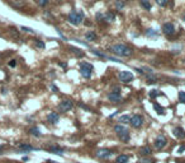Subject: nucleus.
Here are the masks:
<instances>
[{"mask_svg": "<svg viewBox=\"0 0 185 163\" xmlns=\"http://www.w3.org/2000/svg\"><path fill=\"white\" fill-rule=\"evenodd\" d=\"M110 52L121 57H128L133 54V51H132L131 47L125 46V45H114V46L110 47Z\"/></svg>", "mask_w": 185, "mask_h": 163, "instance_id": "nucleus-1", "label": "nucleus"}, {"mask_svg": "<svg viewBox=\"0 0 185 163\" xmlns=\"http://www.w3.org/2000/svg\"><path fill=\"white\" fill-rule=\"evenodd\" d=\"M114 131L117 133L119 140H122L123 143L130 141L131 135H130V131H128V129L125 126H123V125H116V126H114Z\"/></svg>", "mask_w": 185, "mask_h": 163, "instance_id": "nucleus-2", "label": "nucleus"}, {"mask_svg": "<svg viewBox=\"0 0 185 163\" xmlns=\"http://www.w3.org/2000/svg\"><path fill=\"white\" fill-rule=\"evenodd\" d=\"M93 71H94V68L91 64H89V62H81L80 64V74H81L82 78L90 79L93 75Z\"/></svg>", "mask_w": 185, "mask_h": 163, "instance_id": "nucleus-3", "label": "nucleus"}, {"mask_svg": "<svg viewBox=\"0 0 185 163\" xmlns=\"http://www.w3.org/2000/svg\"><path fill=\"white\" fill-rule=\"evenodd\" d=\"M67 19L72 26H80L84 20V13L82 12H71L69 14Z\"/></svg>", "mask_w": 185, "mask_h": 163, "instance_id": "nucleus-4", "label": "nucleus"}, {"mask_svg": "<svg viewBox=\"0 0 185 163\" xmlns=\"http://www.w3.org/2000/svg\"><path fill=\"white\" fill-rule=\"evenodd\" d=\"M143 122H145V120H143V116H142V115H133V116H131L130 124H131L132 127H134V129L141 127L142 125H143Z\"/></svg>", "mask_w": 185, "mask_h": 163, "instance_id": "nucleus-5", "label": "nucleus"}, {"mask_svg": "<svg viewBox=\"0 0 185 163\" xmlns=\"http://www.w3.org/2000/svg\"><path fill=\"white\" fill-rule=\"evenodd\" d=\"M118 78H119V80L122 83H131L133 80V74H132L131 71H119V74H118Z\"/></svg>", "mask_w": 185, "mask_h": 163, "instance_id": "nucleus-6", "label": "nucleus"}, {"mask_svg": "<svg viewBox=\"0 0 185 163\" xmlns=\"http://www.w3.org/2000/svg\"><path fill=\"white\" fill-rule=\"evenodd\" d=\"M166 143H167L166 138L164 136V135H159V136L155 139V143H153V144H155L156 150H161L162 148L166 147Z\"/></svg>", "mask_w": 185, "mask_h": 163, "instance_id": "nucleus-7", "label": "nucleus"}, {"mask_svg": "<svg viewBox=\"0 0 185 163\" xmlns=\"http://www.w3.org/2000/svg\"><path fill=\"white\" fill-rule=\"evenodd\" d=\"M72 107H74V102H72L71 99H64V101L60 103L58 108H60L61 112H67V111H70Z\"/></svg>", "mask_w": 185, "mask_h": 163, "instance_id": "nucleus-8", "label": "nucleus"}, {"mask_svg": "<svg viewBox=\"0 0 185 163\" xmlns=\"http://www.w3.org/2000/svg\"><path fill=\"white\" fill-rule=\"evenodd\" d=\"M108 99H109L110 102H113V103H118V102H121V101H122V96H121L119 88L117 89V92L114 91V92L109 93V94H108Z\"/></svg>", "mask_w": 185, "mask_h": 163, "instance_id": "nucleus-9", "label": "nucleus"}, {"mask_svg": "<svg viewBox=\"0 0 185 163\" xmlns=\"http://www.w3.org/2000/svg\"><path fill=\"white\" fill-rule=\"evenodd\" d=\"M162 32L166 34V36H173L175 33V27H174L173 23H164L162 24Z\"/></svg>", "mask_w": 185, "mask_h": 163, "instance_id": "nucleus-10", "label": "nucleus"}, {"mask_svg": "<svg viewBox=\"0 0 185 163\" xmlns=\"http://www.w3.org/2000/svg\"><path fill=\"white\" fill-rule=\"evenodd\" d=\"M95 155L100 159H105V158H109L110 155H113V152L109 150V149H99V150H96Z\"/></svg>", "mask_w": 185, "mask_h": 163, "instance_id": "nucleus-11", "label": "nucleus"}, {"mask_svg": "<svg viewBox=\"0 0 185 163\" xmlns=\"http://www.w3.org/2000/svg\"><path fill=\"white\" fill-rule=\"evenodd\" d=\"M173 134L176 139H185V130L183 127L177 126V127H174L173 129Z\"/></svg>", "mask_w": 185, "mask_h": 163, "instance_id": "nucleus-12", "label": "nucleus"}, {"mask_svg": "<svg viewBox=\"0 0 185 163\" xmlns=\"http://www.w3.org/2000/svg\"><path fill=\"white\" fill-rule=\"evenodd\" d=\"M58 120H60V115L57 112H50L47 116V121L50 124H57Z\"/></svg>", "mask_w": 185, "mask_h": 163, "instance_id": "nucleus-13", "label": "nucleus"}, {"mask_svg": "<svg viewBox=\"0 0 185 163\" xmlns=\"http://www.w3.org/2000/svg\"><path fill=\"white\" fill-rule=\"evenodd\" d=\"M138 153L141 155H143V157H146V155H150L152 153V149H151V147H148V145H143V147L139 148Z\"/></svg>", "mask_w": 185, "mask_h": 163, "instance_id": "nucleus-14", "label": "nucleus"}, {"mask_svg": "<svg viewBox=\"0 0 185 163\" xmlns=\"http://www.w3.org/2000/svg\"><path fill=\"white\" fill-rule=\"evenodd\" d=\"M103 20H105L107 23H112V22L116 20V15H114V13H112V12H107L105 14L103 15Z\"/></svg>", "mask_w": 185, "mask_h": 163, "instance_id": "nucleus-15", "label": "nucleus"}, {"mask_svg": "<svg viewBox=\"0 0 185 163\" xmlns=\"http://www.w3.org/2000/svg\"><path fill=\"white\" fill-rule=\"evenodd\" d=\"M128 161H130V157L127 154H119L116 158V163H127Z\"/></svg>", "mask_w": 185, "mask_h": 163, "instance_id": "nucleus-16", "label": "nucleus"}, {"mask_svg": "<svg viewBox=\"0 0 185 163\" xmlns=\"http://www.w3.org/2000/svg\"><path fill=\"white\" fill-rule=\"evenodd\" d=\"M18 149L20 152H29V150H34V148L32 147V145H29V144H20Z\"/></svg>", "mask_w": 185, "mask_h": 163, "instance_id": "nucleus-17", "label": "nucleus"}, {"mask_svg": "<svg viewBox=\"0 0 185 163\" xmlns=\"http://www.w3.org/2000/svg\"><path fill=\"white\" fill-rule=\"evenodd\" d=\"M50 152L51 153H53V154H58V155H62L64 154V149L62 148H60V147H51L50 148Z\"/></svg>", "mask_w": 185, "mask_h": 163, "instance_id": "nucleus-18", "label": "nucleus"}, {"mask_svg": "<svg viewBox=\"0 0 185 163\" xmlns=\"http://www.w3.org/2000/svg\"><path fill=\"white\" fill-rule=\"evenodd\" d=\"M85 38H86V41H95L96 34H95V32H93V31H89V32L85 33Z\"/></svg>", "mask_w": 185, "mask_h": 163, "instance_id": "nucleus-19", "label": "nucleus"}, {"mask_svg": "<svg viewBox=\"0 0 185 163\" xmlns=\"http://www.w3.org/2000/svg\"><path fill=\"white\" fill-rule=\"evenodd\" d=\"M153 108L156 110V112H157L159 115H164V113H165V108H164L162 106H160L159 103H153Z\"/></svg>", "mask_w": 185, "mask_h": 163, "instance_id": "nucleus-20", "label": "nucleus"}, {"mask_svg": "<svg viewBox=\"0 0 185 163\" xmlns=\"http://www.w3.org/2000/svg\"><path fill=\"white\" fill-rule=\"evenodd\" d=\"M146 36H147V37H157V36H159V33H157V31L150 28V29L146 31Z\"/></svg>", "mask_w": 185, "mask_h": 163, "instance_id": "nucleus-21", "label": "nucleus"}, {"mask_svg": "<svg viewBox=\"0 0 185 163\" xmlns=\"http://www.w3.org/2000/svg\"><path fill=\"white\" fill-rule=\"evenodd\" d=\"M139 3H141V5L143 6L146 10H151V3H150L148 0H139Z\"/></svg>", "mask_w": 185, "mask_h": 163, "instance_id": "nucleus-22", "label": "nucleus"}, {"mask_svg": "<svg viewBox=\"0 0 185 163\" xmlns=\"http://www.w3.org/2000/svg\"><path fill=\"white\" fill-rule=\"evenodd\" d=\"M130 121H131L130 115H123L119 117V122H122V124H130Z\"/></svg>", "mask_w": 185, "mask_h": 163, "instance_id": "nucleus-23", "label": "nucleus"}, {"mask_svg": "<svg viewBox=\"0 0 185 163\" xmlns=\"http://www.w3.org/2000/svg\"><path fill=\"white\" fill-rule=\"evenodd\" d=\"M29 134H32L33 136H41V130L38 129V127H32V129L29 130Z\"/></svg>", "mask_w": 185, "mask_h": 163, "instance_id": "nucleus-24", "label": "nucleus"}, {"mask_svg": "<svg viewBox=\"0 0 185 163\" xmlns=\"http://www.w3.org/2000/svg\"><path fill=\"white\" fill-rule=\"evenodd\" d=\"M70 50H71L74 54H76V55H78L79 57L84 56V52H81V50H80V48H76V47H70Z\"/></svg>", "mask_w": 185, "mask_h": 163, "instance_id": "nucleus-25", "label": "nucleus"}, {"mask_svg": "<svg viewBox=\"0 0 185 163\" xmlns=\"http://www.w3.org/2000/svg\"><path fill=\"white\" fill-rule=\"evenodd\" d=\"M161 94H162V93L160 92V91H156V89H152V91L148 93V96L151 97V98H155V97H157V96H161Z\"/></svg>", "mask_w": 185, "mask_h": 163, "instance_id": "nucleus-26", "label": "nucleus"}, {"mask_svg": "<svg viewBox=\"0 0 185 163\" xmlns=\"http://www.w3.org/2000/svg\"><path fill=\"white\" fill-rule=\"evenodd\" d=\"M179 101L181 103H185V92L184 91H180L179 92Z\"/></svg>", "mask_w": 185, "mask_h": 163, "instance_id": "nucleus-27", "label": "nucleus"}, {"mask_svg": "<svg viewBox=\"0 0 185 163\" xmlns=\"http://www.w3.org/2000/svg\"><path fill=\"white\" fill-rule=\"evenodd\" d=\"M156 3H157L160 6H166L167 3H169V0H156Z\"/></svg>", "mask_w": 185, "mask_h": 163, "instance_id": "nucleus-28", "label": "nucleus"}, {"mask_svg": "<svg viewBox=\"0 0 185 163\" xmlns=\"http://www.w3.org/2000/svg\"><path fill=\"white\" fill-rule=\"evenodd\" d=\"M93 54H94V55H96V56H99V57L107 59V55H104V54H102V52H99V51H96V50H94V51H93Z\"/></svg>", "mask_w": 185, "mask_h": 163, "instance_id": "nucleus-29", "label": "nucleus"}, {"mask_svg": "<svg viewBox=\"0 0 185 163\" xmlns=\"http://www.w3.org/2000/svg\"><path fill=\"white\" fill-rule=\"evenodd\" d=\"M36 46L39 47V48H44V42H42V41L37 40V41H36Z\"/></svg>", "mask_w": 185, "mask_h": 163, "instance_id": "nucleus-30", "label": "nucleus"}, {"mask_svg": "<svg viewBox=\"0 0 185 163\" xmlns=\"http://www.w3.org/2000/svg\"><path fill=\"white\" fill-rule=\"evenodd\" d=\"M139 163H153V161H152V159H150V158H141Z\"/></svg>", "mask_w": 185, "mask_h": 163, "instance_id": "nucleus-31", "label": "nucleus"}, {"mask_svg": "<svg viewBox=\"0 0 185 163\" xmlns=\"http://www.w3.org/2000/svg\"><path fill=\"white\" fill-rule=\"evenodd\" d=\"M22 31H24V32H29V33H33L34 32L32 28H28V27H22Z\"/></svg>", "mask_w": 185, "mask_h": 163, "instance_id": "nucleus-32", "label": "nucleus"}, {"mask_svg": "<svg viewBox=\"0 0 185 163\" xmlns=\"http://www.w3.org/2000/svg\"><path fill=\"white\" fill-rule=\"evenodd\" d=\"M48 4V0H39V5L41 6H46Z\"/></svg>", "mask_w": 185, "mask_h": 163, "instance_id": "nucleus-33", "label": "nucleus"}, {"mask_svg": "<svg viewBox=\"0 0 185 163\" xmlns=\"http://www.w3.org/2000/svg\"><path fill=\"white\" fill-rule=\"evenodd\" d=\"M124 6V3H122V1H117V8H119V9H122Z\"/></svg>", "mask_w": 185, "mask_h": 163, "instance_id": "nucleus-34", "label": "nucleus"}, {"mask_svg": "<svg viewBox=\"0 0 185 163\" xmlns=\"http://www.w3.org/2000/svg\"><path fill=\"white\" fill-rule=\"evenodd\" d=\"M9 65H10V66H12V68H14V66H15V65H17V62H15V60H12V61H10V62H9Z\"/></svg>", "mask_w": 185, "mask_h": 163, "instance_id": "nucleus-35", "label": "nucleus"}, {"mask_svg": "<svg viewBox=\"0 0 185 163\" xmlns=\"http://www.w3.org/2000/svg\"><path fill=\"white\" fill-rule=\"evenodd\" d=\"M185 150V145H183V147H180V149H179V153H181V152H184Z\"/></svg>", "mask_w": 185, "mask_h": 163, "instance_id": "nucleus-36", "label": "nucleus"}, {"mask_svg": "<svg viewBox=\"0 0 185 163\" xmlns=\"http://www.w3.org/2000/svg\"><path fill=\"white\" fill-rule=\"evenodd\" d=\"M3 150H4V147H3V145H0V154H3Z\"/></svg>", "mask_w": 185, "mask_h": 163, "instance_id": "nucleus-37", "label": "nucleus"}, {"mask_svg": "<svg viewBox=\"0 0 185 163\" xmlns=\"http://www.w3.org/2000/svg\"><path fill=\"white\" fill-rule=\"evenodd\" d=\"M52 89H53V91H55V92H57V91H58V89H57V88H56V87H55V85H52Z\"/></svg>", "mask_w": 185, "mask_h": 163, "instance_id": "nucleus-38", "label": "nucleus"}, {"mask_svg": "<svg viewBox=\"0 0 185 163\" xmlns=\"http://www.w3.org/2000/svg\"><path fill=\"white\" fill-rule=\"evenodd\" d=\"M60 65H61L62 68H66V66H67V65H66V64H62V62H60Z\"/></svg>", "mask_w": 185, "mask_h": 163, "instance_id": "nucleus-39", "label": "nucleus"}, {"mask_svg": "<svg viewBox=\"0 0 185 163\" xmlns=\"http://www.w3.org/2000/svg\"><path fill=\"white\" fill-rule=\"evenodd\" d=\"M183 20H184V22H185V15H184V17H183Z\"/></svg>", "mask_w": 185, "mask_h": 163, "instance_id": "nucleus-40", "label": "nucleus"}, {"mask_svg": "<svg viewBox=\"0 0 185 163\" xmlns=\"http://www.w3.org/2000/svg\"><path fill=\"white\" fill-rule=\"evenodd\" d=\"M75 163H80V162H75Z\"/></svg>", "mask_w": 185, "mask_h": 163, "instance_id": "nucleus-41", "label": "nucleus"}]
</instances>
